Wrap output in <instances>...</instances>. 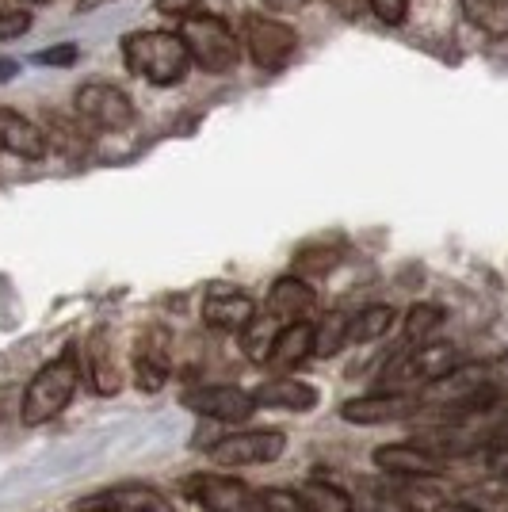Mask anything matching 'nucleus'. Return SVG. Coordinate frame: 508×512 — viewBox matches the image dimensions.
I'll use <instances>...</instances> for the list:
<instances>
[{"label": "nucleus", "mask_w": 508, "mask_h": 512, "mask_svg": "<svg viewBox=\"0 0 508 512\" xmlns=\"http://www.w3.org/2000/svg\"><path fill=\"white\" fill-rule=\"evenodd\" d=\"M27 31H31V12H23V8H4L0 12V43L20 39Z\"/></svg>", "instance_id": "27"}, {"label": "nucleus", "mask_w": 508, "mask_h": 512, "mask_svg": "<svg viewBox=\"0 0 508 512\" xmlns=\"http://www.w3.org/2000/svg\"><path fill=\"white\" fill-rule=\"evenodd\" d=\"M0 153H12L23 161H39L46 153V134L20 111L0 107Z\"/></svg>", "instance_id": "16"}, {"label": "nucleus", "mask_w": 508, "mask_h": 512, "mask_svg": "<svg viewBox=\"0 0 508 512\" xmlns=\"http://www.w3.org/2000/svg\"><path fill=\"white\" fill-rule=\"evenodd\" d=\"M81 512H176L172 501L161 490H153L146 482H119L100 493H88L85 501H77Z\"/></svg>", "instance_id": "10"}, {"label": "nucleus", "mask_w": 508, "mask_h": 512, "mask_svg": "<svg viewBox=\"0 0 508 512\" xmlns=\"http://www.w3.org/2000/svg\"><path fill=\"white\" fill-rule=\"evenodd\" d=\"M371 12L382 23H402L405 12H409V0H371Z\"/></svg>", "instance_id": "29"}, {"label": "nucleus", "mask_w": 508, "mask_h": 512, "mask_svg": "<svg viewBox=\"0 0 508 512\" xmlns=\"http://www.w3.org/2000/svg\"><path fill=\"white\" fill-rule=\"evenodd\" d=\"M23 4H43V0H23Z\"/></svg>", "instance_id": "37"}, {"label": "nucleus", "mask_w": 508, "mask_h": 512, "mask_svg": "<svg viewBox=\"0 0 508 512\" xmlns=\"http://www.w3.org/2000/svg\"><path fill=\"white\" fill-rule=\"evenodd\" d=\"M81 386V356L69 348L58 360L43 363L35 371V379L27 383V394H23V425H46L50 417H58L73 394Z\"/></svg>", "instance_id": "2"}, {"label": "nucleus", "mask_w": 508, "mask_h": 512, "mask_svg": "<svg viewBox=\"0 0 508 512\" xmlns=\"http://www.w3.org/2000/svg\"><path fill=\"white\" fill-rule=\"evenodd\" d=\"M314 356V325L310 321H291V325H283L276 333V341H272V352H268V367L272 371H295L302 360H310Z\"/></svg>", "instance_id": "18"}, {"label": "nucleus", "mask_w": 508, "mask_h": 512, "mask_svg": "<svg viewBox=\"0 0 508 512\" xmlns=\"http://www.w3.org/2000/svg\"><path fill=\"white\" fill-rule=\"evenodd\" d=\"M333 12H340L344 20H360L363 12H371V0H325Z\"/></svg>", "instance_id": "32"}, {"label": "nucleus", "mask_w": 508, "mask_h": 512, "mask_svg": "<svg viewBox=\"0 0 508 512\" xmlns=\"http://www.w3.org/2000/svg\"><path fill=\"white\" fill-rule=\"evenodd\" d=\"M298 501H302V512H352V497L333 486V482H321V478H310L302 482Z\"/></svg>", "instance_id": "20"}, {"label": "nucleus", "mask_w": 508, "mask_h": 512, "mask_svg": "<svg viewBox=\"0 0 508 512\" xmlns=\"http://www.w3.org/2000/svg\"><path fill=\"white\" fill-rule=\"evenodd\" d=\"M314 302H318V295H314V287L306 279L283 276L268 291V314L291 325V321H306V314L314 310Z\"/></svg>", "instance_id": "19"}, {"label": "nucleus", "mask_w": 508, "mask_h": 512, "mask_svg": "<svg viewBox=\"0 0 508 512\" xmlns=\"http://www.w3.org/2000/svg\"><path fill=\"white\" fill-rule=\"evenodd\" d=\"M184 493L203 512H260V493L222 474H191L184 482Z\"/></svg>", "instance_id": "9"}, {"label": "nucleus", "mask_w": 508, "mask_h": 512, "mask_svg": "<svg viewBox=\"0 0 508 512\" xmlns=\"http://www.w3.org/2000/svg\"><path fill=\"white\" fill-rule=\"evenodd\" d=\"M375 467L394 478H436L444 470V459L432 448H417V444H382L375 451Z\"/></svg>", "instance_id": "13"}, {"label": "nucleus", "mask_w": 508, "mask_h": 512, "mask_svg": "<svg viewBox=\"0 0 508 512\" xmlns=\"http://www.w3.org/2000/svg\"><path fill=\"white\" fill-rule=\"evenodd\" d=\"M440 325H444V310H440V306H432V302L413 306V310L405 314V344L421 348V344H428V337H432Z\"/></svg>", "instance_id": "24"}, {"label": "nucleus", "mask_w": 508, "mask_h": 512, "mask_svg": "<svg viewBox=\"0 0 508 512\" xmlns=\"http://www.w3.org/2000/svg\"><path fill=\"white\" fill-rule=\"evenodd\" d=\"M20 73V62L16 58H0V81H12Z\"/></svg>", "instance_id": "34"}, {"label": "nucleus", "mask_w": 508, "mask_h": 512, "mask_svg": "<svg viewBox=\"0 0 508 512\" xmlns=\"http://www.w3.org/2000/svg\"><path fill=\"white\" fill-rule=\"evenodd\" d=\"M169 341H165V333H149V341L142 337L138 348H134V383L138 390H146V394H157L161 386L169 383Z\"/></svg>", "instance_id": "15"}, {"label": "nucleus", "mask_w": 508, "mask_h": 512, "mask_svg": "<svg viewBox=\"0 0 508 512\" xmlns=\"http://www.w3.org/2000/svg\"><path fill=\"white\" fill-rule=\"evenodd\" d=\"M394 318H398V314H394V306H367V310H360V314L352 318V325H348V344L379 341V337L390 333Z\"/></svg>", "instance_id": "22"}, {"label": "nucleus", "mask_w": 508, "mask_h": 512, "mask_svg": "<svg viewBox=\"0 0 508 512\" xmlns=\"http://www.w3.org/2000/svg\"><path fill=\"white\" fill-rule=\"evenodd\" d=\"M348 325L352 318L348 314H325V318L314 325V356H337L340 348L348 344Z\"/></svg>", "instance_id": "23"}, {"label": "nucleus", "mask_w": 508, "mask_h": 512, "mask_svg": "<svg viewBox=\"0 0 508 512\" xmlns=\"http://www.w3.org/2000/svg\"><path fill=\"white\" fill-rule=\"evenodd\" d=\"M203 321L222 333H245L256 321V302L230 283H214L203 299Z\"/></svg>", "instance_id": "12"}, {"label": "nucleus", "mask_w": 508, "mask_h": 512, "mask_svg": "<svg viewBox=\"0 0 508 512\" xmlns=\"http://www.w3.org/2000/svg\"><path fill=\"white\" fill-rule=\"evenodd\" d=\"M256 406L264 409H291V413H306V409L318 406V386L302 383V379H291V375H279V379H268L253 390Z\"/></svg>", "instance_id": "17"}, {"label": "nucleus", "mask_w": 508, "mask_h": 512, "mask_svg": "<svg viewBox=\"0 0 508 512\" xmlns=\"http://www.w3.org/2000/svg\"><path fill=\"white\" fill-rule=\"evenodd\" d=\"M35 62L39 65H73L77 62V46L62 43V46H50V50H39V54H35Z\"/></svg>", "instance_id": "30"}, {"label": "nucleus", "mask_w": 508, "mask_h": 512, "mask_svg": "<svg viewBox=\"0 0 508 512\" xmlns=\"http://www.w3.org/2000/svg\"><path fill=\"white\" fill-rule=\"evenodd\" d=\"M466 20L489 39H508V0H459Z\"/></svg>", "instance_id": "21"}, {"label": "nucleus", "mask_w": 508, "mask_h": 512, "mask_svg": "<svg viewBox=\"0 0 508 512\" xmlns=\"http://www.w3.org/2000/svg\"><path fill=\"white\" fill-rule=\"evenodd\" d=\"M245 50L260 69H279L283 62H291V54L298 50L295 27H287L276 16H245Z\"/></svg>", "instance_id": "7"}, {"label": "nucleus", "mask_w": 508, "mask_h": 512, "mask_svg": "<svg viewBox=\"0 0 508 512\" xmlns=\"http://www.w3.org/2000/svg\"><path fill=\"white\" fill-rule=\"evenodd\" d=\"M505 490H508V474H505Z\"/></svg>", "instance_id": "38"}, {"label": "nucleus", "mask_w": 508, "mask_h": 512, "mask_svg": "<svg viewBox=\"0 0 508 512\" xmlns=\"http://www.w3.org/2000/svg\"><path fill=\"white\" fill-rule=\"evenodd\" d=\"M184 46H188L191 62L207 73H230L233 65L241 62V43L233 35L226 20H218L211 12H195L188 20H180V31H176Z\"/></svg>", "instance_id": "3"}, {"label": "nucleus", "mask_w": 508, "mask_h": 512, "mask_svg": "<svg viewBox=\"0 0 508 512\" xmlns=\"http://www.w3.org/2000/svg\"><path fill=\"white\" fill-rule=\"evenodd\" d=\"M191 413H199V417H211V421H222V425H241V421H249L256 409V398L249 390H241V386H230V383H207V386H191L184 390V398H180Z\"/></svg>", "instance_id": "6"}, {"label": "nucleus", "mask_w": 508, "mask_h": 512, "mask_svg": "<svg viewBox=\"0 0 508 512\" xmlns=\"http://www.w3.org/2000/svg\"><path fill=\"white\" fill-rule=\"evenodd\" d=\"M123 62L149 85H176L188 77L191 54L172 31H134L123 39Z\"/></svg>", "instance_id": "1"}, {"label": "nucleus", "mask_w": 508, "mask_h": 512, "mask_svg": "<svg viewBox=\"0 0 508 512\" xmlns=\"http://www.w3.org/2000/svg\"><path fill=\"white\" fill-rule=\"evenodd\" d=\"M432 512H478V509H470V505H455V501H444V505H436Z\"/></svg>", "instance_id": "36"}, {"label": "nucleus", "mask_w": 508, "mask_h": 512, "mask_svg": "<svg viewBox=\"0 0 508 512\" xmlns=\"http://www.w3.org/2000/svg\"><path fill=\"white\" fill-rule=\"evenodd\" d=\"M161 16H172V20H188L199 12V0H153Z\"/></svg>", "instance_id": "31"}, {"label": "nucleus", "mask_w": 508, "mask_h": 512, "mask_svg": "<svg viewBox=\"0 0 508 512\" xmlns=\"http://www.w3.org/2000/svg\"><path fill=\"white\" fill-rule=\"evenodd\" d=\"M104 4H111V0H77V4H73V12H77V16H88V12L104 8Z\"/></svg>", "instance_id": "33"}, {"label": "nucleus", "mask_w": 508, "mask_h": 512, "mask_svg": "<svg viewBox=\"0 0 508 512\" xmlns=\"http://www.w3.org/2000/svg\"><path fill=\"white\" fill-rule=\"evenodd\" d=\"M81 371L88 375V383L96 394H119L123 386V371H119V360H115V348H111V333L107 329H96L85 344V360H81Z\"/></svg>", "instance_id": "14"}, {"label": "nucleus", "mask_w": 508, "mask_h": 512, "mask_svg": "<svg viewBox=\"0 0 508 512\" xmlns=\"http://www.w3.org/2000/svg\"><path fill=\"white\" fill-rule=\"evenodd\" d=\"M421 409V398L409 390H379V394H363L340 406V417L348 425H386V421H405Z\"/></svg>", "instance_id": "11"}, {"label": "nucleus", "mask_w": 508, "mask_h": 512, "mask_svg": "<svg viewBox=\"0 0 508 512\" xmlns=\"http://www.w3.org/2000/svg\"><path fill=\"white\" fill-rule=\"evenodd\" d=\"M260 512H302L295 490H264L260 493Z\"/></svg>", "instance_id": "28"}, {"label": "nucleus", "mask_w": 508, "mask_h": 512, "mask_svg": "<svg viewBox=\"0 0 508 512\" xmlns=\"http://www.w3.org/2000/svg\"><path fill=\"white\" fill-rule=\"evenodd\" d=\"M77 115L92 130H127L134 123V104L123 88L92 81L77 88Z\"/></svg>", "instance_id": "8"}, {"label": "nucleus", "mask_w": 508, "mask_h": 512, "mask_svg": "<svg viewBox=\"0 0 508 512\" xmlns=\"http://www.w3.org/2000/svg\"><path fill=\"white\" fill-rule=\"evenodd\" d=\"M455 367H459V352H455L451 344H421V348L402 352L398 360H390L382 383L394 386V390H405V386H413V383L432 386V383H440L444 375H451Z\"/></svg>", "instance_id": "4"}, {"label": "nucleus", "mask_w": 508, "mask_h": 512, "mask_svg": "<svg viewBox=\"0 0 508 512\" xmlns=\"http://www.w3.org/2000/svg\"><path fill=\"white\" fill-rule=\"evenodd\" d=\"M340 256L329 249V245H310V249H302V253L295 256V272L298 279L306 276H325V272H333L337 268Z\"/></svg>", "instance_id": "25"}, {"label": "nucleus", "mask_w": 508, "mask_h": 512, "mask_svg": "<svg viewBox=\"0 0 508 512\" xmlns=\"http://www.w3.org/2000/svg\"><path fill=\"white\" fill-rule=\"evenodd\" d=\"M272 12H295V8H302L306 0H264Z\"/></svg>", "instance_id": "35"}, {"label": "nucleus", "mask_w": 508, "mask_h": 512, "mask_svg": "<svg viewBox=\"0 0 508 512\" xmlns=\"http://www.w3.org/2000/svg\"><path fill=\"white\" fill-rule=\"evenodd\" d=\"M287 448V436L279 428H249V432H233L226 440H218L211 448L214 467H264L276 463Z\"/></svg>", "instance_id": "5"}, {"label": "nucleus", "mask_w": 508, "mask_h": 512, "mask_svg": "<svg viewBox=\"0 0 508 512\" xmlns=\"http://www.w3.org/2000/svg\"><path fill=\"white\" fill-rule=\"evenodd\" d=\"M276 325L272 321H253L245 333H241V348L249 352V360L268 363V352H272V341H276Z\"/></svg>", "instance_id": "26"}]
</instances>
